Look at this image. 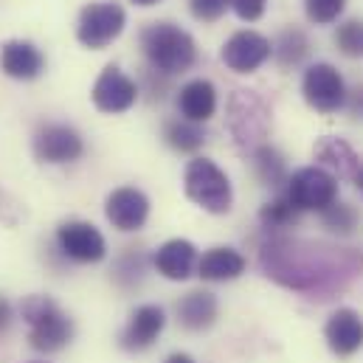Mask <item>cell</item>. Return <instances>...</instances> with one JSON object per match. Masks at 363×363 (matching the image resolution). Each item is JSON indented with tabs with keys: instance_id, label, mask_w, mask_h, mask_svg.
I'll return each mask as SVG.
<instances>
[{
	"instance_id": "277c9868",
	"label": "cell",
	"mask_w": 363,
	"mask_h": 363,
	"mask_svg": "<svg viewBox=\"0 0 363 363\" xmlns=\"http://www.w3.org/2000/svg\"><path fill=\"white\" fill-rule=\"evenodd\" d=\"M20 313L31 327L28 341L37 352H60L74 338V321L48 296H28L20 304Z\"/></svg>"
},
{
	"instance_id": "e575fe53",
	"label": "cell",
	"mask_w": 363,
	"mask_h": 363,
	"mask_svg": "<svg viewBox=\"0 0 363 363\" xmlns=\"http://www.w3.org/2000/svg\"><path fill=\"white\" fill-rule=\"evenodd\" d=\"M164 363H194V358L191 355H183V352H175V355H169Z\"/></svg>"
},
{
	"instance_id": "5b68a950",
	"label": "cell",
	"mask_w": 363,
	"mask_h": 363,
	"mask_svg": "<svg viewBox=\"0 0 363 363\" xmlns=\"http://www.w3.org/2000/svg\"><path fill=\"white\" fill-rule=\"evenodd\" d=\"M183 189H186V197L191 203H197L200 208L211 211V214H225L231 211V181L228 175L208 158H194L189 161L186 167V175H183Z\"/></svg>"
},
{
	"instance_id": "4fadbf2b",
	"label": "cell",
	"mask_w": 363,
	"mask_h": 363,
	"mask_svg": "<svg viewBox=\"0 0 363 363\" xmlns=\"http://www.w3.org/2000/svg\"><path fill=\"white\" fill-rule=\"evenodd\" d=\"M104 211H107V220L113 223V228L138 231L150 217V200L144 191H138L133 186H121L107 197Z\"/></svg>"
},
{
	"instance_id": "cb8c5ba5",
	"label": "cell",
	"mask_w": 363,
	"mask_h": 363,
	"mask_svg": "<svg viewBox=\"0 0 363 363\" xmlns=\"http://www.w3.org/2000/svg\"><path fill=\"white\" fill-rule=\"evenodd\" d=\"M164 138L172 150L178 152H197L203 144H206V130L194 121H186V118H172L167 121L164 127Z\"/></svg>"
},
{
	"instance_id": "52a82bcc",
	"label": "cell",
	"mask_w": 363,
	"mask_h": 363,
	"mask_svg": "<svg viewBox=\"0 0 363 363\" xmlns=\"http://www.w3.org/2000/svg\"><path fill=\"white\" fill-rule=\"evenodd\" d=\"M124 23H127V14H124V9L118 3H113V0L91 3L79 14L77 37H79L82 45L99 51V48H107L124 31Z\"/></svg>"
},
{
	"instance_id": "ffe728a7",
	"label": "cell",
	"mask_w": 363,
	"mask_h": 363,
	"mask_svg": "<svg viewBox=\"0 0 363 363\" xmlns=\"http://www.w3.org/2000/svg\"><path fill=\"white\" fill-rule=\"evenodd\" d=\"M178 321L189 333H203L217 321V298L208 290H191L178 301Z\"/></svg>"
},
{
	"instance_id": "f546056e",
	"label": "cell",
	"mask_w": 363,
	"mask_h": 363,
	"mask_svg": "<svg viewBox=\"0 0 363 363\" xmlns=\"http://www.w3.org/2000/svg\"><path fill=\"white\" fill-rule=\"evenodd\" d=\"M189 9H191V14H194L197 20L214 23V20H220V17L225 14L228 0H189Z\"/></svg>"
},
{
	"instance_id": "603a6c76",
	"label": "cell",
	"mask_w": 363,
	"mask_h": 363,
	"mask_svg": "<svg viewBox=\"0 0 363 363\" xmlns=\"http://www.w3.org/2000/svg\"><path fill=\"white\" fill-rule=\"evenodd\" d=\"M271 54L276 57V62H279L281 68H296V65H301V62L307 60V54H310V40H307V34L298 31V28H284V31L279 34L276 45H271Z\"/></svg>"
},
{
	"instance_id": "8d00e7d4",
	"label": "cell",
	"mask_w": 363,
	"mask_h": 363,
	"mask_svg": "<svg viewBox=\"0 0 363 363\" xmlns=\"http://www.w3.org/2000/svg\"><path fill=\"white\" fill-rule=\"evenodd\" d=\"M135 6H152V3H158V0H133Z\"/></svg>"
},
{
	"instance_id": "8fae6325",
	"label": "cell",
	"mask_w": 363,
	"mask_h": 363,
	"mask_svg": "<svg viewBox=\"0 0 363 363\" xmlns=\"http://www.w3.org/2000/svg\"><path fill=\"white\" fill-rule=\"evenodd\" d=\"M91 96H93V104H96L101 113H124V110H130V107L135 104V99H138V85H135L127 74H121V68L107 65V68L99 74Z\"/></svg>"
},
{
	"instance_id": "484cf974",
	"label": "cell",
	"mask_w": 363,
	"mask_h": 363,
	"mask_svg": "<svg viewBox=\"0 0 363 363\" xmlns=\"http://www.w3.org/2000/svg\"><path fill=\"white\" fill-rule=\"evenodd\" d=\"M318 217H321V225L327 231L338 234V237H352L358 231V225H361L358 208L350 206V203H341V200H335L333 206H327L324 211H318Z\"/></svg>"
},
{
	"instance_id": "83f0119b",
	"label": "cell",
	"mask_w": 363,
	"mask_h": 363,
	"mask_svg": "<svg viewBox=\"0 0 363 363\" xmlns=\"http://www.w3.org/2000/svg\"><path fill=\"white\" fill-rule=\"evenodd\" d=\"M347 0H304V11L315 26H330L344 14Z\"/></svg>"
},
{
	"instance_id": "4dcf8cb0",
	"label": "cell",
	"mask_w": 363,
	"mask_h": 363,
	"mask_svg": "<svg viewBox=\"0 0 363 363\" xmlns=\"http://www.w3.org/2000/svg\"><path fill=\"white\" fill-rule=\"evenodd\" d=\"M228 6L234 9V14H237L240 20L254 23V20H259V17L265 14L268 0H228Z\"/></svg>"
},
{
	"instance_id": "7a4b0ae2",
	"label": "cell",
	"mask_w": 363,
	"mask_h": 363,
	"mask_svg": "<svg viewBox=\"0 0 363 363\" xmlns=\"http://www.w3.org/2000/svg\"><path fill=\"white\" fill-rule=\"evenodd\" d=\"M141 48L150 60L152 71H161L167 77L183 74L194 65L197 48L189 31H183L175 23H152L141 31Z\"/></svg>"
},
{
	"instance_id": "9a60e30c",
	"label": "cell",
	"mask_w": 363,
	"mask_h": 363,
	"mask_svg": "<svg viewBox=\"0 0 363 363\" xmlns=\"http://www.w3.org/2000/svg\"><path fill=\"white\" fill-rule=\"evenodd\" d=\"M164 327H167L164 310L158 304H141V307L133 310V315H130V321L121 333V347L130 350V352H144L158 341Z\"/></svg>"
},
{
	"instance_id": "d6a6232c",
	"label": "cell",
	"mask_w": 363,
	"mask_h": 363,
	"mask_svg": "<svg viewBox=\"0 0 363 363\" xmlns=\"http://www.w3.org/2000/svg\"><path fill=\"white\" fill-rule=\"evenodd\" d=\"M347 107L355 118H363V88L352 91V96H347Z\"/></svg>"
},
{
	"instance_id": "3957f363",
	"label": "cell",
	"mask_w": 363,
	"mask_h": 363,
	"mask_svg": "<svg viewBox=\"0 0 363 363\" xmlns=\"http://www.w3.org/2000/svg\"><path fill=\"white\" fill-rule=\"evenodd\" d=\"M225 121H228V130H231L237 147L254 152L268 138V130H271V107H268V101L257 91L240 88V91L231 93V99H228Z\"/></svg>"
},
{
	"instance_id": "5bb4252c",
	"label": "cell",
	"mask_w": 363,
	"mask_h": 363,
	"mask_svg": "<svg viewBox=\"0 0 363 363\" xmlns=\"http://www.w3.org/2000/svg\"><path fill=\"white\" fill-rule=\"evenodd\" d=\"M327 347L338 358H350L363 347V318L352 307H338L324 324Z\"/></svg>"
},
{
	"instance_id": "d590c367",
	"label": "cell",
	"mask_w": 363,
	"mask_h": 363,
	"mask_svg": "<svg viewBox=\"0 0 363 363\" xmlns=\"http://www.w3.org/2000/svg\"><path fill=\"white\" fill-rule=\"evenodd\" d=\"M355 183H358V189H361V194H363V167H361V172L355 175Z\"/></svg>"
},
{
	"instance_id": "d6986e66",
	"label": "cell",
	"mask_w": 363,
	"mask_h": 363,
	"mask_svg": "<svg viewBox=\"0 0 363 363\" xmlns=\"http://www.w3.org/2000/svg\"><path fill=\"white\" fill-rule=\"evenodd\" d=\"M178 110L186 121L203 124L217 113V91L208 79H191L178 93Z\"/></svg>"
},
{
	"instance_id": "30bf717a",
	"label": "cell",
	"mask_w": 363,
	"mask_h": 363,
	"mask_svg": "<svg viewBox=\"0 0 363 363\" xmlns=\"http://www.w3.org/2000/svg\"><path fill=\"white\" fill-rule=\"evenodd\" d=\"M223 62L237 71V74H254L271 60V43L268 37L257 31H237L225 45H223Z\"/></svg>"
},
{
	"instance_id": "2e32d148",
	"label": "cell",
	"mask_w": 363,
	"mask_h": 363,
	"mask_svg": "<svg viewBox=\"0 0 363 363\" xmlns=\"http://www.w3.org/2000/svg\"><path fill=\"white\" fill-rule=\"evenodd\" d=\"M315 161L321 164V169H327L333 178H355L361 172V155L335 135H324L315 141L313 147Z\"/></svg>"
},
{
	"instance_id": "6da1fadb",
	"label": "cell",
	"mask_w": 363,
	"mask_h": 363,
	"mask_svg": "<svg viewBox=\"0 0 363 363\" xmlns=\"http://www.w3.org/2000/svg\"><path fill=\"white\" fill-rule=\"evenodd\" d=\"M259 265L276 284L327 301L352 284L363 271V257L327 242L268 237L259 248Z\"/></svg>"
},
{
	"instance_id": "ac0fdd59",
	"label": "cell",
	"mask_w": 363,
	"mask_h": 363,
	"mask_svg": "<svg viewBox=\"0 0 363 363\" xmlns=\"http://www.w3.org/2000/svg\"><path fill=\"white\" fill-rule=\"evenodd\" d=\"M0 65L11 79H37L45 68V60L31 43L9 40L0 48Z\"/></svg>"
},
{
	"instance_id": "44dd1931",
	"label": "cell",
	"mask_w": 363,
	"mask_h": 363,
	"mask_svg": "<svg viewBox=\"0 0 363 363\" xmlns=\"http://www.w3.org/2000/svg\"><path fill=\"white\" fill-rule=\"evenodd\" d=\"M245 271V257L234 248H211L197 259V276L206 281H231Z\"/></svg>"
},
{
	"instance_id": "4316f807",
	"label": "cell",
	"mask_w": 363,
	"mask_h": 363,
	"mask_svg": "<svg viewBox=\"0 0 363 363\" xmlns=\"http://www.w3.org/2000/svg\"><path fill=\"white\" fill-rule=\"evenodd\" d=\"M335 45L344 57L363 60V20H347L335 31Z\"/></svg>"
},
{
	"instance_id": "1f68e13d",
	"label": "cell",
	"mask_w": 363,
	"mask_h": 363,
	"mask_svg": "<svg viewBox=\"0 0 363 363\" xmlns=\"http://www.w3.org/2000/svg\"><path fill=\"white\" fill-rule=\"evenodd\" d=\"M144 79H147V85H150V96L152 99H164L167 91H169V77L167 74H161V71H147L144 74Z\"/></svg>"
},
{
	"instance_id": "e0dca14e",
	"label": "cell",
	"mask_w": 363,
	"mask_h": 363,
	"mask_svg": "<svg viewBox=\"0 0 363 363\" xmlns=\"http://www.w3.org/2000/svg\"><path fill=\"white\" fill-rule=\"evenodd\" d=\"M152 265L158 268L161 276L172 281H186L197 271V248L189 240H169L155 251Z\"/></svg>"
},
{
	"instance_id": "8992f818",
	"label": "cell",
	"mask_w": 363,
	"mask_h": 363,
	"mask_svg": "<svg viewBox=\"0 0 363 363\" xmlns=\"http://www.w3.org/2000/svg\"><path fill=\"white\" fill-rule=\"evenodd\" d=\"M298 211H324L338 200V178L321 167H304L287 178L284 194Z\"/></svg>"
},
{
	"instance_id": "d4e9b609",
	"label": "cell",
	"mask_w": 363,
	"mask_h": 363,
	"mask_svg": "<svg viewBox=\"0 0 363 363\" xmlns=\"http://www.w3.org/2000/svg\"><path fill=\"white\" fill-rule=\"evenodd\" d=\"M298 217H301V211H298L284 194H281V197H273L271 203H265L262 211H259V223H262V228L271 231V234L296 228V225H298Z\"/></svg>"
},
{
	"instance_id": "7402d4cb",
	"label": "cell",
	"mask_w": 363,
	"mask_h": 363,
	"mask_svg": "<svg viewBox=\"0 0 363 363\" xmlns=\"http://www.w3.org/2000/svg\"><path fill=\"white\" fill-rule=\"evenodd\" d=\"M254 158V175L259 178L262 186H271V189H281L287 183V167H284V158L273 150L271 144H262L251 152Z\"/></svg>"
},
{
	"instance_id": "9c48e42d",
	"label": "cell",
	"mask_w": 363,
	"mask_h": 363,
	"mask_svg": "<svg viewBox=\"0 0 363 363\" xmlns=\"http://www.w3.org/2000/svg\"><path fill=\"white\" fill-rule=\"evenodd\" d=\"M57 242H60V251L74 259V262H101L104 254H107V245H104V237L99 234V228L91 223H82V220H71V223H62L60 231H57Z\"/></svg>"
},
{
	"instance_id": "836d02e7",
	"label": "cell",
	"mask_w": 363,
	"mask_h": 363,
	"mask_svg": "<svg viewBox=\"0 0 363 363\" xmlns=\"http://www.w3.org/2000/svg\"><path fill=\"white\" fill-rule=\"evenodd\" d=\"M9 324H11V304L0 296V335L9 330Z\"/></svg>"
},
{
	"instance_id": "ba28073f",
	"label": "cell",
	"mask_w": 363,
	"mask_h": 363,
	"mask_svg": "<svg viewBox=\"0 0 363 363\" xmlns=\"http://www.w3.org/2000/svg\"><path fill=\"white\" fill-rule=\"evenodd\" d=\"M301 93L307 104L318 113H338L347 104V85L344 77L330 62H315L304 71Z\"/></svg>"
},
{
	"instance_id": "7c38bea8",
	"label": "cell",
	"mask_w": 363,
	"mask_h": 363,
	"mask_svg": "<svg viewBox=\"0 0 363 363\" xmlns=\"http://www.w3.org/2000/svg\"><path fill=\"white\" fill-rule=\"evenodd\" d=\"M34 152L45 164H68V161H77L85 152V147H82V138H79V133L74 127L48 124V127H43L37 133Z\"/></svg>"
},
{
	"instance_id": "f1b7e54d",
	"label": "cell",
	"mask_w": 363,
	"mask_h": 363,
	"mask_svg": "<svg viewBox=\"0 0 363 363\" xmlns=\"http://www.w3.org/2000/svg\"><path fill=\"white\" fill-rule=\"evenodd\" d=\"M141 276H144V254L135 251V248H127V254H124V257L118 259V265H116V279H118L124 287H133V284L141 281Z\"/></svg>"
}]
</instances>
